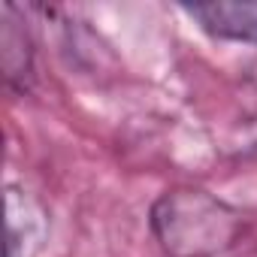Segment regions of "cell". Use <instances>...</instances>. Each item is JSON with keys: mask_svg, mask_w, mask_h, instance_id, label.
Returning <instances> with one entry per match:
<instances>
[{"mask_svg": "<svg viewBox=\"0 0 257 257\" xmlns=\"http://www.w3.org/2000/svg\"><path fill=\"white\" fill-rule=\"evenodd\" d=\"M152 233L170 257H218L242 233V215L203 188H173L152 206Z\"/></svg>", "mask_w": 257, "mask_h": 257, "instance_id": "obj_1", "label": "cell"}, {"mask_svg": "<svg viewBox=\"0 0 257 257\" xmlns=\"http://www.w3.org/2000/svg\"><path fill=\"white\" fill-rule=\"evenodd\" d=\"M206 34L233 43H257V0H212L182 7Z\"/></svg>", "mask_w": 257, "mask_h": 257, "instance_id": "obj_2", "label": "cell"}]
</instances>
